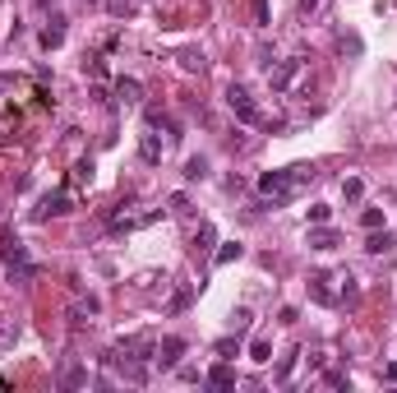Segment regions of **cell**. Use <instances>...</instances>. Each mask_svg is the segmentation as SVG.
<instances>
[{
  "label": "cell",
  "instance_id": "cell-1",
  "mask_svg": "<svg viewBox=\"0 0 397 393\" xmlns=\"http://www.w3.org/2000/svg\"><path fill=\"white\" fill-rule=\"evenodd\" d=\"M259 194H264L273 208H282V204H291L300 194V185H296V176H291V167H282V171H264V176H259Z\"/></svg>",
  "mask_w": 397,
  "mask_h": 393
},
{
  "label": "cell",
  "instance_id": "cell-2",
  "mask_svg": "<svg viewBox=\"0 0 397 393\" xmlns=\"http://www.w3.org/2000/svg\"><path fill=\"white\" fill-rule=\"evenodd\" d=\"M227 107H231L245 125H264V112H259V102L250 98V88H245V84H231V88H227Z\"/></svg>",
  "mask_w": 397,
  "mask_h": 393
},
{
  "label": "cell",
  "instance_id": "cell-3",
  "mask_svg": "<svg viewBox=\"0 0 397 393\" xmlns=\"http://www.w3.org/2000/svg\"><path fill=\"white\" fill-rule=\"evenodd\" d=\"M69 208H74V194H69V190H51V194H42V199H37L33 222H51V218L69 213Z\"/></svg>",
  "mask_w": 397,
  "mask_h": 393
},
{
  "label": "cell",
  "instance_id": "cell-4",
  "mask_svg": "<svg viewBox=\"0 0 397 393\" xmlns=\"http://www.w3.org/2000/svg\"><path fill=\"white\" fill-rule=\"evenodd\" d=\"M296 74H300V60L291 56V60H273L268 65V84H273V93H287L291 84H296Z\"/></svg>",
  "mask_w": 397,
  "mask_h": 393
},
{
  "label": "cell",
  "instance_id": "cell-5",
  "mask_svg": "<svg viewBox=\"0 0 397 393\" xmlns=\"http://www.w3.org/2000/svg\"><path fill=\"white\" fill-rule=\"evenodd\" d=\"M180 357H185V338H171L166 333L162 342H157V366H162V371H171V366H180Z\"/></svg>",
  "mask_w": 397,
  "mask_h": 393
},
{
  "label": "cell",
  "instance_id": "cell-6",
  "mask_svg": "<svg viewBox=\"0 0 397 393\" xmlns=\"http://www.w3.org/2000/svg\"><path fill=\"white\" fill-rule=\"evenodd\" d=\"M162 153H166V144H162V135H157L153 125H148L144 135H139V157H144L148 167H157V162H162Z\"/></svg>",
  "mask_w": 397,
  "mask_h": 393
},
{
  "label": "cell",
  "instance_id": "cell-7",
  "mask_svg": "<svg viewBox=\"0 0 397 393\" xmlns=\"http://www.w3.org/2000/svg\"><path fill=\"white\" fill-rule=\"evenodd\" d=\"M102 310V301L93 292H83V287H74V305H69V314H74V324H83V319H93V314Z\"/></svg>",
  "mask_w": 397,
  "mask_h": 393
},
{
  "label": "cell",
  "instance_id": "cell-8",
  "mask_svg": "<svg viewBox=\"0 0 397 393\" xmlns=\"http://www.w3.org/2000/svg\"><path fill=\"white\" fill-rule=\"evenodd\" d=\"M0 259H10V269L28 264V250H23V241L14 232H0Z\"/></svg>",
  "mask_w": 397,
  "mask_h": 393
},
{
  "label": "cell",
  "instance_id": "cell-9",
  "mask_svg": "<svg viewBox=\"0 0 397 393\" xmlns=\"http://www.w3.org/2000/svg\"><path fill=\"white\" fill-rule=\"evenodd\" d=\"M328 273H314V278H309V301H319V305H337V292H332L328 287Z\"/></svg>",
  "mask_w": 397,
  "mask_h": 393
},
{
  "label": "cell",
  "instance_id": "cell-10",
  "mask_svg": "<svg viewBox=\"0 0 397 393\" xmlns=\"http://www.w3.org/2000/svg\"><path fill=\"white\" fill-rule=\"evenodd\" d=\"M176 60H180V69H185V74H203V69H208V56H203L198 46H180Z\"/></svg>",
  "mask_w": 397,
  "mask_h": 393
},
{
  "label": "cell",
  "instance_id": "cell-11",
  "mask_svg": "<svg viewBox=\"0 0 397 393\" xmlns=\"http://www.w3.org/2000/svg\"><path fill=\"white\" fill-rule=\"evenodd\" d=\"M116 98L125 102V107H139V102H144V84H139V79H116Z\"/></svg>",
  "mask_w": 397,
  "mask_h": 393
},
{
  "label": "cell",
  "instance_id": "cell-12",
  "mask_svg": "<svg viewBox=\"0 0 397 393\" xmlns=\"http://www.w3.org/2000/svg\"><path fill=\"white\" fill-rule=\"evenodd\" d=\"M337 246H342V236L332 232L328 222H319L314 232H309V250H337Z\"/></svg>",
  "mask_w": 397,
  "mask_h": 393
},
{
  "label": "cell",
  "instance_id": "cell-13",
  "mask_svg": "<svg viewBox=\"0 0 397 393\" xmlns=\"http://www.w3.org/2000/svg\"><path fill=\"white\" fill-rule=\"evenodd\" d=\"M203 384H208V389H236V371L222 361V366H213V371L203 375Z\"/></svg>",
  "mask_w": 397,
  "mask_h": 393
},
{
  "label": "cell",
  "instance_id": "cell-14",
  "mask_svg": "<svg viewBox=\"0 0 397 393\" xmlns=\"http://www.w3.org/2000/svg\"><path fill=\"white\" fill-rule=\"evenodd\" d=\"M60 42H65V19L55 14V19H51V23H46V28H42V46H46V51H55V46H60Z\"/></svg>",
  "mask_w": 397,
  "mask_h": 393
},
{
  "label": "cell",
  "instance_id": "cell-15",
  "mask_svg": "<svg viewBox=\"0 0 397 393\" xmlns=\"http://www.w3.org/2000/svg\"><path fill=\"white\" fill-rule=\"evenodd\" d=\"M393 246H397V236L388 232V227H384V232H370V241H365V250H370V255H388Z\"/></svg>",
  "mask_w": 397,
  "mask_h": 393
},
{
  "label": "cell",
  "instance_id": "cell-16",
  "mask_svg": "<svg viewBox=\"0 0 397 393\" xmlns=\"http://www.w3.org/2000/svg\"><path fill=\"white\" fill-rule=\"evenodd\" d=\"M241 255H245V246H241V241H227V246H222L217 255H213V264H217V269H227V264H236Z\"/></svg>",
  "mask_w": 397,
  "mask_h": 393
},
{
  "label": "cell",
  "instance_id": "cell-17",
  "mask_svg": "<svg viewBox=\"0 0 397 393\" xmlns=\"http://www.w3.org/2000/svg\"><path fill=\"white\" fill-rule=\"evenodd\" d=\"M250 361L254 366H268V361H273V342H268V338H254L250 342Z\"/></svg>",
  "mask_w": 397,
  "mask_h": 393
},
{
  "label": "cell",
  "instance_id": "cell-18",
  "mask_svg": "<svg viewBox=\"0 0 397 393\" xmlns=\"http://www.w3.org/2000/svg\"><path fill=\"white\" fill-rule=\"evenodd\" d=\"M203 176H208V157L198 153V157H189V162H185V180H203Z\"/></svg>",
  "mask_w": 397,
  "mask_h": 393
},
{
  "label": "cell",
  "instance_id": "cell-19",
  "mask_svg": "<svg viewBox=\"0 0 397 393\" xmlns=\"http://www.w3.org/2000/svg\"><path fill=\"white\" fill-rule=\"evenodd\" d=\"M60 384H65V389H83V384H88V371H83V366H69V371L60 375Z\"/></svg>",
  "mask_w": 397,
  "mask_h": 393
},
{
  "label": "cell",
  "instance_id": "cell-20",
  "mask_svg": "<svg viewBox=\"0 0 397 393\" xmlns=\"http://www.w3.org/2000/svg\"><path fill=\"white\" fill-rule=\"evenodd\" d=\"M14 342H19V324L14 319H0V352L14 347Z\"/></svg>",
  "mask_w": 397,
  "mask_h": 393
},
{
  "label": "cell",
  "instance_id": "cell-21",
  "mask_svg": "<svg viewBox=\"0 0 397 393\" xmlns=\"http://www.w3.org/2000/svg\"><path fill=\"white\" fill-rule=\"evenodd\" d=\"M296 357H300V352H291V357L277 361V371H273V380H277V384H287V380H291V371H296Z\"/></svg>",
  "mask_w": 397,
  "mask_h": 393
},
{
  "label": "cell",
  "instance_id": "cell-22",
  "mask_svg": "<svg viewBox=\"0 0 397 393\" xmlns=\"http://www.w3.org/2000/svg\"><path fill=\"white\" fill-rule=\"evenodd\" d=\"M93 180V157H83V162H74V176H69V185H88Z\"/></svg>",
  "mask_w": 397,
  "mask_h": 393
},
{
  "label": "cell",
  "instance_id": "cell-23",
  "mask_svg": "<svg viewBox=\"0 0 397 393\" xmlns=\"http://www.w3.org/2000/svg\"><path fill=\"white\" fill-rule=\"evenodd\" d=\"M213 241H217V227H213V222H203V227L194 232V250H208Z\"/></svg>",
  "mask_w": 397,
  "mask_h": 393
},
{
  "label": "cell",
  "instance_id": "cell-24",
  "mask_svg": "<svg viewBox=\"0 0 397 393\" xmlns=\"http://www.w3.org/2000/svg\"><path fill=\"white\" fill-rule=\"evenodd\" d=\"M361 194H365V180H361V176H346V180H342V199H351V204H356Z\"/></svg>",
  "mask_w": 397,
  "mask_h": 393
},
{
  "label": "cell",
  "instance_id": "cell-25",
  "mask_svg": "<svg viewBox=\"0 0 397 393\" xmlns=\"http://www.w3.org/2000/svg\"><path fill=\"white\" fill-rule=\"evenodd\" d=\"M361 227H365V232H379V227H384V208H365Z\"/></svg>",
  "mask_w": 397,
  "mask_h": 393
},
{
  "label": "cell",
  "instance_id": "cell-26",
  "mask_svg": "<svg viewBox=\"0 0 397 393\" xmlns=\"http://www.w3.org/2000/svg\"><path fill=\"white\" fill-rule=\"evenodd\" d=\"M189 296H194V292H189V287H180V292L171 296V301H166V314H180V310L189 305Z\"/></svg>",
  "mask_w": 397,
  "mask_h": 393
},
{
  "label": "cell",
  "instance_id": "cell-27",
  "mask_svg": "<svg viewBox=\"0 0 397 393\" xmlns=\"http://www.w3.org/2000/svg\"><path fill=\"white\" fill-rule=\"evenodd\" d=\"M337 301H346V305L361 301V287H356V278H342V296H337Z\"/></svg>",
  "mask_w": 397,
  "mask_h": 393
},
{
  "label": "cell",
  "instance_id": "cell-28",
  "mask_svg": "<svg viewBox=\"0 0 397 393\" xmlns=\"http://www.w3.org/2000/svg\"><path fill=\"white\" fill-rule=\"evenodd\" d=\"M250 319H254V314L245 310V305H241V310H231V328H236V333H245V328H250Z\"/></svg>",
  "mask_w": 397,
  "mask_h": 393
},
{
  "label": "cell",
  "instance_id": "cell-29",
  "mask_svg": "<svg viewBox=\"0 0 397 393\" xmlns=\"http://www.w3.org/2000/svg\"><path fill=\"white\" fill-rule=\"evenodd\" d=\"M328 218H332V208H328V204H314V208H309V222H314V227H319V222H328Z\"/></svg>",
  "mask_w": 397,
  "mask_h": 393
},
{
  "label": "cell",
  "instance_id": "cell-30",
  "mask_svg": "<svg viewBox=\"0 0 397 393\" xmlns=\"http://www.w3.org/2000/svg\"><path fill=\"white\" fill-rule=\"evenodd\" d=\"M268 19H273V14H268V0H254V23L268 28Z\"/></svg>",
  "mask_w": 397,
  "mask_h": 393
},
{
  "label": "cell",
  "instance_id": "cell-31",
  "mask_svg": "<svg viewBox=\"0 0 397 393\" xmlns=\"http://www.w3.org/2000/svg\"><path fill=\"white\" fill-rule=\"evenodd\" d=\"M323 384H328V389H346V384H351V380H346L342 371H328V375H323Z\"/></svg>",
  "mask_w": 397,
  "mask_h": 393
},
{
  "label": "cell",
  "instance_id": "cell-32",
  "mask_svg": "<svg viewBox=\"0 0 397 393\" xmlns=\"http://www.w3.org/2000/svg\"><path fill=\"white\" fill-rule=\"evenodd\" d=\"M337 46H342V51H351V56H356V51H361V37H356V33H342V37H337Z\"/></svg>",
  "mask_w": 397,
  "mask_h": 393
},
{
  "label": "cell",
  "instance_id": "cell-33",
  "mask_svg": "<svg viewBox=\"0 0 397 393\" xmlns=\"http://www.w3.org/2000/svg\"><path fill=\"white\" fill-rule=\"evenodd\" d=\"M217 352H222V357H231V352H241V333H236V338H222V342H217Z\"/></svg>",
  "mask_w": 397,
  "mask_h": 393
},
{
  "label": "cell",
  "instance_id": "cell-34",
  "mask_svg": "<svg viewBox=\"0 0 397 393\" xmlns=\"http://www.w3.org/2000/svg\"><path fill=\"white\" fill-rule=\"evenodd\" d=\"M323 10V0H300V14H319Z\"/></svg>",
  "mask_w": 397,
  "mask_h": 393
},
{
  "label": "cell",
  "instance_id": "cell-35",
  "mask_svg": "<svg viewBox=\"0 0 397 393\" xmlns=\"http://www.w3.org/2000/svg\"><path fill=\"white\" fill-rule=\"evenodd\" d=\"M384 375H388V384H397V361H393V366H388Z\"/></svg>",
  "mask_w": 397,
  "mask_h": 393
}]
</instances>
